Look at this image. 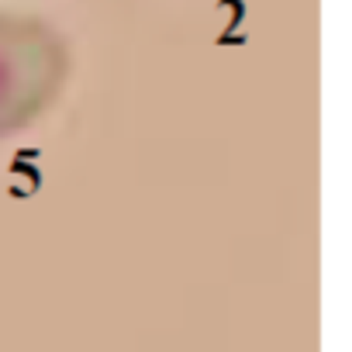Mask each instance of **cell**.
<instances>
[{
  "label": "cell",
  "instance_id": "6da1fadb",
  "mask_svg": "<svg viewBox=\"0 0 352 352\" xmlns=\"http://www.w3.org/2000/svg\"><path fill=\"white\" fill-rule=\"evenodd\" d=\"M66 76L69 49L45 18L0 11V142L38 121Z\"/></svg>",
  "mask_w": 352,
  "mask_h": 352
}]
</instances>
